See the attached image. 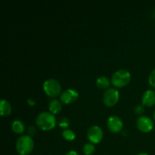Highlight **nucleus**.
<instances>
[{"mask_svg": "<svg viewBox=\"0 0 155 155\" xmlns=\"http://www.w3.org/2000/svg\"><path fill=\"white\" fill-rule=\"evenodd\" d=\"M57 120L52 114L44 111L39 114L36 118V127L43 131H50L55 127Z\"/></svg>", "mask_w": 155, "mask_h": 155, "instance_id": "nucleus-1", "label": "nucleus"}, {"mask_svg": "<svg viewBox=\"0 0 155 155\" xmlns=\"http://www.w3.org/2000/svg\"><path fill=\"white\" fill-rule=\"evenodd\" d=\"M34 148V142L31 136L24 135L16 142V151L20 155H29Z\"/></svg>", "mask_w": 155, "mask_h": 155, "instance_id": "nucleus-2", "label": "nucleus"}, {"mask_svg": "<svg viewBox=\"0 0 155 155\" xmlns=\"http://www.w3.org/2000/svg\"><path fill=\"white\" fill-rule=\"evenodd\" d=\"M131 80V74L130 71L125 69H121L116 71L112 75L111 84L117 88H123L127 86Z\"/></svg>", "mask_w": 155, "mask_h": 155, "instance_id": "nucleus-3", "label": "nucleus"}, {"mask_svg": "<svg viewBox=\"0 0 155 155\" xmlns=\"http://www.w3.org/2000/svg\"><path fill=\"white\" fill-rule=\"evenodd\" d=\"M42 88L45 93L50 98H55L61 94V86L58 80L48 79L44 82Z\"/></svg>", "mask_w": 155, "mask_h": 155, "instance_id": "nucleus-4", "label": "nucleus"}, {"mask_svg": "<svg viewBox=\"0 0 155 155\" xmlns=\"http://www.w3.org/2000/svg\"><path fill=\"white\" fill-rule=\"evenodd\" d=\"M120 98V93L118 90L114 88H109L104 92L103 102L107 107H113L117 104Z\"/></svg>", "mask_w": 155, "mask_h": 155, "instance_id": "nucleus-5", "label": "nucleus"}, {"mask_svg": "<svg viewBox=\"0 0 155 155\" xmlns=\"http://www.w3.org/2000/svg\"><path fill=\"white\" fill-rule=\"evenodd\" d=\"M87 137L89 142L94 145L100 143L104 137L102 129L98 126H92L88 130Z\"/></svg>", "mask_w": 155, "mask_h": 155, "instance_id": "nucleus-6", "label": "nucleus"}, {"mask_svg": "<svg viewBox=\"0 0 155 155\" xmlns=\"http://www.w3.org/2000/svg\"><path fill=\"white\" fill-rule=\"evenodd\" d=\"M79 98V93L76 89H68L63 91L60 95L61 102L64 104H71L77 101Z\"/></svg>", "mask_w": 155, "mask_h": 155, "instance_id": "nucleus-7", "label": "nucleus"}, {"mask_svg": "<svg viewBox=\"0 0 155 155\" xmlns=\"http://www.w3.org/2000/svg\"><path fill=\"white\" fill-rule=\"evenodd\" d=\"M136 126L139 131L144 133H150L154 128V122L148 117L141 116L137 119Z\"/></svg>", "mask_w": 155, "mask_h": 155, "instance_id": "nucleus-8", "label": "nucleus"}, {"mask_svg": "<svg viewBox=\"0 0 155 155\" xmlns=\"http://www.w3.org/2000/svg\"><path fill=\"white\" fill-rule=\"evenodd\" d=\"M107 126L108 130L111 133L117 134V133L121 132L123 127H124V124H123V121L120 117L116 116V115H114V116H110L107 119Z\"/></svg>", "mask_w": 155, "mask_h": 155, "instance_id": "nucleus-9", "label": "nucleus"}, {"mask_svg": "<svg viewBox=\"0 0 155 155\" xmlns=\"http://www.w3.org/2000/svg\"><path fill=\"white\" fill-rule=\"evenodd\" d=\"M142 105L151 107L155 105V91L148 89L143 93L142 98Z\"/></svg>", "mask_w": 155, "mask_h": 155, "instance_id": "nucleus-10", "label": "nucleus"}, {"mask_svg": "<svg viewBox=\"0 0 155 155\" xmlns=\"http://www.w3.org/2000/svg\"><path fill=\"white\" fill-rule=\"evenodd\" d=\"M48 110L53 115L58 114L62 110V104L60 101L57 99H53L50 101L48 104Z\"/></svg>", "mask_w": 155, "mask_h": 155, "instance_id": "nucleus-11", "label": "nucleus"}, {"mask_svg": "<svg viewBox=\"0 0 155 155\" xmlns=\"http://www.w3.org/2000/svg\"><path fill=\"white\" fill-rule=\"evenodd\" d=\"M0 111L2 117H8L12 113L11 104L5 99H2L0 101Z\"/></svg>", "mask_w": 155, "mask_h": 155, "instance_id": "nucleus-12", "label": "nucleus"}, {"mask_svg": "<svg viewBox=\"0 0 155 155\" xmlns=\"http://www.w3.org/2000/svg\"><path fill=\"white\" fill-rule=\"evenodd\" d=\"M12 131L16 134H22L25 130V125L21 120H15L12 124Z\"/></svg>", "mask_w": 155, "mask_h": 155, "instance_id": "nucleus-13", "label": "nucleus"}, {"mask_svg": "<svg viewBox=\"0 0 155 155\" xmlns=\"http://www.w3.org/2000/svg\"><path fill=\"white\" fill-rule=\"evenodd\" d=\"M111 82L109 80L107 77H104V76H101L99 77L96 80V86L98 89H108L109 86Z\"/></svg>", "mask_w": 155, "mask_h": 155, "instance_id": "nucleus-14", "label": "nucleus"}, {"mask_svg": "<svg viewBox=\"0 0 155 155\" xmlns=\"http://www.w3.org/2000/svg\"><path fill=\"white\" fill-rule=\"evenodd\" d=\"M62 136H63L64 139L67 141H69V142H71V141L75 140L76 139V134L73 130H69V129H67V130H64L62 133Z\"/></svg>", "mask_w": 155, "mask_h": 155, "instance_id": "nucleus-15", "label": "nucleus"}, {"mask_svg": "<svg viewBox=\"0 0 155 155\" xmlns=\"http://www.w3.org/2000/svg\"><path fill=\"white\" fill-rule=\"evenodd\" d=\"M83 151L85 155H92L95 153V147L94 144L89 142V143H86L83 145Z\"/></svg>", "mask_w": 155, "mask_h": 155, "instance_id": "nucleus-16", "label": "nucleus"}, {"mask_svg": "<svg viewBox=\"0 0 155 155\" xmlns=\"http://www.w3.org/2000/svg\"><path fill=\"white\" fill-rule=\"evenodd\" d=\"M58 124L60 128L67 130V129L70 127L71 123H70V120L68 118L65 117H61L60 119L58 120Z\"/></svg>", "mask_w": 155, "mask_h": 155, "instance_id": "nucleus-17", "label": "nucleus"}, {"mask_svg": "<svg viewBox=\"0 0 155 155\" xmlns=\"http://www.w3.org/2000/svg\"><path fill=\"white\" fill-rule=\"evenodd\" d=\"M148 83L151 87L155 89V68L150 74L149 77H148Z\"/></svg>", "mask_w": 155, "mask_h": 155, "instance_id": "nucleus-18", "label": "nucleus"}, {"mask_svg": "<svg viewBox=\"0 0 155 155\" xmlns=\"http://www.w3.org/2000/svg\"><path fill=\"white\" fill-rule=\"evenodd\" d=\"M36 132V129L34 126H30V127H28V129H27V133H28V136H31V137L33 136H34Z\"/></svg>", "mask_w": 155, "mask_h": 155, "instance_id": "nucleus-19", "label": "nucleus"}, {"mask_svg": "<svg viewBox=\"0 0 155 155\" xmlns=\"http://www.w3.org/2000/svg\"><path fill=\"white\" fill-rule=\"evenodd\" d=\"M144 105H137L136 107V108H135V112H136V114H142V113L144 112Z\"/></svg>", "mask_w": 155, "mask_h": 155, "instance_id": "nucleus-20", "label": "nucleus"}, {"mask_svg": "<svg viewBox=\"0 0 155 155\" xmlns=\"http://www.w3.org/2000/svg\"><path fill=\"white\" fill-rule=\"evenodd\" d=\"M27 103H28L29 105L30 106H33L36 104V101H35L33 99H32V98H28V100H27Z\"/></svg>", "mask_w": 155, "mask_h": 155, "instance_id": "nucleus-21", "label": "nucleus"}, {"mask_svg": "<svg viewBox=\"0 0 155 155\" xmlns=\"http://www.w3.org/2000/svg\"><path fill=\"white\" fill-rule=\"evenodd\" d=\"M65 155H79V154L76 151H73V150H72V151H68V152L67 153V154Z\"/></svg>", "mask_w": 155, "mask_h": 155, "instance_id": "nucleus-22", "label": "nucleus"}, {"mask_svg": "<svg viewBox=\"0 0 155 155\" xmlns=\"http://www.w3.org/2000/svg\"><path fill=\"white\" fill-rule=\"evenodd\" d=\"M137 155H149V154H147V153H139V154H138Z\"/></svg>", "mask_w": 155, "mask_h": 155, "instance_id": "nucleus-23", "label": "nucleus"}, {"mask_svg": "<svg viewBox=\"0 0 155 155\" xmlns=\"http://www.w3.org/2000/svg\"><path fill=\"white\" fill-rule=\"evenodd\" d=\"M153 120H154V121H155V110H154V114H153Z\"/></svg>", "mask_w": 155, "mask_h": 155, "instance_id": "nucleus-24", "label": "nucleus"}]
</instances>
